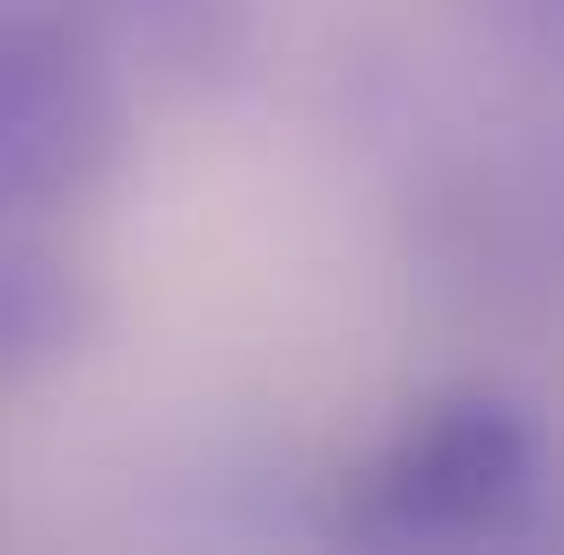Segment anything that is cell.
Wrapping results in <instances>:
<instances>
[{
    "instance_id": "obj_1",
    "label": "cell",
    "mask_w": 564,
    "mask_h": 555,
    "mask_svg": "<svg viewBox=\"0 0 564 555\" xmlns=\"http://www.w3.org/2000/svg\"><path fill=\"white\" fill-rule=\"evenodd\" d=\"M113 78L62 18H0V200H78L113 156Z\"/></svg>"
},
{
    "instance_id": "obj_2",
    "label": "cell",
    "mask_w": 564,
    "mask_h": 555,
    "mask_svg": "<svg viewBox=\"0 0 564 555\" xmlns=\"http://www.w3.org/2000/svg\"><path fill=\"white\" fill-rule=\"evenodd\" d=\"M539 443L503 400H443L425 409L382 460V512L400 530H495L530 503Z\"/></svg>"
}]
</instances>
